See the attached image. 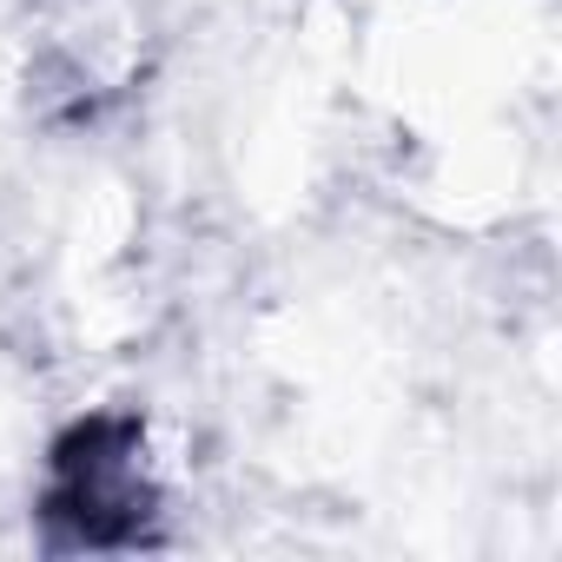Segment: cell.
<instances>
[{
    "mask_svg": "<svg viewBox=\"0 0 562 562\" xmlns=\"http://www.w3.org/2000/svg\"><path fill=\"white\" fill-rule=\"evenodd\" d=\"M159 470L146 450V424L120 411H93L47 450L41 516L67 549H139L159 516Z\"/></svg>",
    "mask_w": 562,
    "mask_h": 562,
    "instance_id": "obj_1",
    "label": "cell"
}]
</instances>
